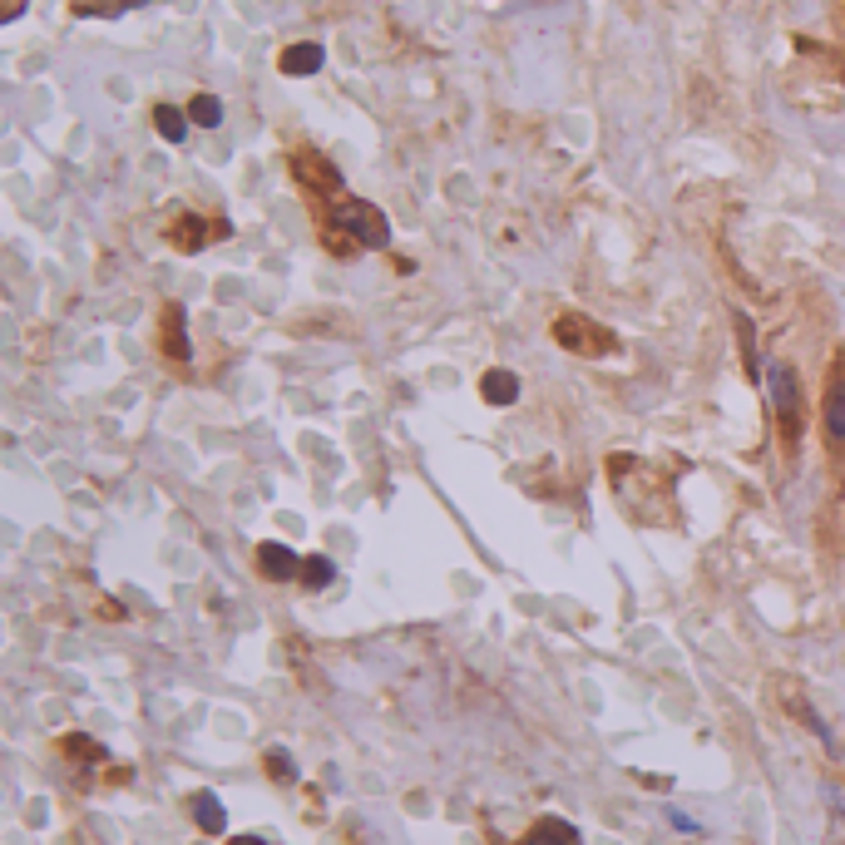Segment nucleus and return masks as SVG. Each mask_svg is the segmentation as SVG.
Here are the masks:
<instances>
[{
  "instance_id": "nucleus-23",
  "label": "nucleus",
  "mask_w": 845,
  "mask_h": 845,
  "mask_svg": "<svg viewBox=\"0 0 845 845\" xmlns=\"http://www.w3.org/2000/svg\"><path fill=\"white\" fill-rule=\"evenodd\" d=\"M228 845H267V841H262V836H233Z\"/></svg>"
},
{
  "instance_id": "nucleus-12",
  "label": "nucleus",
  "mask_w": 845,
  "mask_h": 845,
  "mask_svg": "<svg viewBox=\"0 0 845 845\" xmlns=\"http://www.w3.org/2000/svg\"><path fill=\"white\" fill-rule=\"evenodd\" d=\"M193 821H198L203 836H223V831H228V811H223L218 791H198V796H193Z\"/></svg>"
},
{
  "instance_id": "nucleus-1",
  "label": "nucleus",
  "mask_w": 845,
  "mask_h": 845,
  "mask_svg": "<svg viewBox=\"0 0 845 845\" xmlns=\"http://www.w3.org/2000/svg\"><path fill=\"white\" fill-rule=\"evenodd\" d=\"M312 218H317V238L332 257H356L366 248H386L391 243V223L376 203L346 193L341 188H327V193H312Z\"/></svg>"
},
{
  "instance_id": "nucleus-5",
  "label": "nucleus",
  "mask_w": 845,
  "mask_h": 845,
  "mask_svg": "<svg viewBox=\"0 0 845 845\" xmlns=\"http://www.w3.org/2000/svg\"><path fill=\"white\" fill-rule=\"evenodd\" d=\"M228 233V223H203V213H193V208H183V203H173L169 223H164V243L178 248V253H198L208 238H223Z\"/></svg>"
},
{
  "instance_id": "nucleus-7",
  "label": "nucleus",
  "mask_w": 845,
  "mask_h": 845,
  "mask_svg": "<svg viewBox=\"0 0 845 845\" xmlns=\"http://www.w3.org/2000/svg\"><path fill=\"white\" fill-rule=\"evenodd\" d=\"M776 697H781V707H786V712H796V717H801V722H806V727H811V732H816V737L831 747V757H836V737H831V727L821 722V712L806 702V692H801L791 677H776Z\"/></svg>"
},
{
  "instance_id": "nucleus-11",
  "label": "nucleus",
  "mask_w": 845,
  "mask_h": 845,
  "mask_svg": "<svg viewBox=\"0 0 845 845\" xmlns=\"http://www.w3.org/2000/svg\"><path fill=\"white\" fill-rule=\"evenodd\" d=\"M519 845H584V836H579V826H569V821H559V816H544V821H534V826L524 831Z\"/></svg>"
},
{
  "instance_id": "nucleus-2",
  "label": "nucleus",
  "mask_w": 845,
  "mask_h": 845,
  "mask_svg": "<svg viewBox=\"0 0 845 845\" xmlns=\"http://www.w3.org/2000/svg\"><path fill=\"white\" fill-rule=\"evenodd\" d=\"M821 440H826V465L845 490V346H836L821 386Z\"/></svg>"
},
{
  "instance_id": "nucleus-4",
  "label": "nucleus",
  "mask_w": 845,
  "mask_h": 845,
  "mask_svg": "<svg viewBox=\"0 0 845 845\" xmlns=\"http://www.w3.org/2000/svg\"><path fill=\"white\" fill-rule=\"evenodd\" d=\"M549 337L559 341L564 351L589 356V361L613 356V351H618V332H613V327H603V322H593V317H584V312H559V317L549 322Z\"/></svg>"
},
{
  "instance_id": "nucleus-10",
  "label": "nucleus",
  "mask_w": 845,
  "mask_h": 845,
  "mask_svg": "<svg viewBox=\"0 0 845 845\" xmlns=\"http://www.w3.org/2000/svg\"><path fill=\"white\" fill-rule=\"evenodd\" d=\"M480 396H485V406L505 411V406L519 401V376H514L509 366H490V371L480 376Z\"/></svg>"
},
{
  "instance_id": "nucleus-21",
  "label": "nucleus",
  "mask_w": 845,
  "mask_h": 845,
  "mask_svg": "<svg viewBox=\"0 0 845 845\" xmlns=\"http://www.w3.org/2000/svg\"><path fill=\"white\" fill-rule=\"evenodd\" d=\"M831 826H836V845H845V801H831Z\"/></svg>"
},
{
  "instance_id": "nucleus-6",
  "label": "nucleus",
  "mask_w": 845,
  "mask_h": 845,
  "mask_svg": "<svg viewBox=\"0 0 845 845\" xmlns=\"http://www.w3.org/2000/svg\"><path fill=\"white\" fill-rule=\"evenodd\" d=\"M159 351L169 356L173 366H188V356H193V346H188V312H183V302H164V312H159Z\"/></svg>"
},
{
  "instance_id": "nucleus-3",
  "label": "nucleus",
  "mask_w": 845,
  "mask_h": 845,
  "mask_svg": "<svg viewBox=\"0 0 845 845\" xmlns=\"http://www.w3.org/2000/svg\"><path fill=\"white\" fill-rule=\"evenodd\" d=\"M771 416H776V440H781V455L796 460L801 450V430H806V401H801V381H796V366L786 361H771Z\"/></svg>"
},
{
  "instance_id": "nucleus-8",
  "label": "nucleus",
  "mask_w": 845,
  "mask_h": 845,
  "mask_svg": "<svg viewBox=\"0 0 845 845\" xmlns=\"http://www.w3.org/2000/svg\"><path fill=\"white\" fill-rule=\"evenodd\" d=\"M327 65V50L317 45V40H297V45H287L282 55H277V70L287 75V80H307V75H317Z\"/></svg>"
},
{
  "instance_id": "nucleus-9",
  "label": "nucleus",
  "mask_w": 845,
  "mask_h": 845,
  "mask_svg": "<svg viewBox=\"0 0 845 845\" xmlns=\"http://www.w3.org/2000/svg\"><path fill=\"white\" fill-rule=\"evenodd\" d=\"M257 574H262V579L287 584V579H302V559H297L287 544L267 539V544H257Z\"/></svg>"
},
{
  "instance_id": "nucleus-22",
  "label": "nucleus",
  "mask_w": 845,
  "mask_h": 845,
  "mask_svg": "<svg viewBox=\"0 0 845 845\" xmlns=\"http://www.w3.org/2000/svg\"><path fill=\"white\" fill-rule=\"evenodd\" d=\"M20 15H25V0H5V5H0V20H5V25L20 20Z\"/></svg>"
},
{
  "instance_id": "nucleus-17",
  "label": "nucleus",
  "mask_w": 845,
  "mask_h": 845,
  "mask_svg": "<svg viewBox=\"0 0 845 845\" xmlns=\"http://www.w3.org/2000/svg\"><path fill=\"white\" fill-rule=\"evenodd\" d=\"M129 5H149V0H75V15H124Z\"/></svg>"
},
{
  "instance_id": "nucleus-14",
  "label": "nucleus",
  "mask_w": 845,
  "mask_h": 845,
  "mask_svg": "<svg viewBox=\"0 0 845 845\" xmlns=\"http://www.w3.org/2000/svg\"><path fill=\"white\" fill-rule=\"evenodd\" d=\"M188 119H193L198 129H218V124H223V99L208 94V89H198V94L188 99Z\"/></svg>"
},
{
  "instance_id": "nucleus-20",
  "label": "nucleus",
  "mask_w": 845,
  "mask_h": 845,
  "mask_svg": "<svg viewBox=\"0 0 845 845\" xmlns=\"http://www.w3.org/2000/svg\"><path fill=\"white\" fill-rule=\"evenodd\" d=\"M668 821H673L677 831H687V836H697V831H702V826H697V821H692L687 811H677V806H668Z\"/></svg>"
},
{
  "instance_id": "nucleus-16",
  "label": "nucleus",
  "mask_w": 845,
  "mask_h": 845,
  "mask_svg": "<svg viewBox=\"0 0 845 845\" xmlns=\"http://www.w3.org/2000/svg\"><path fill=\"white\" fill-rule=\"evenodd\" d=\"M732 322H737V337H742V361H747V381L757 386V381H761V366H757V337H752V322H747L742 312H737Z\"/></svg>"
},
{
  "instance_id": "nucleus-18",
  "label": "nucleus",
  "mask_w": 845,
  "mask_h": 845,
  "mask_svg": "<svg viewBox=\"0 0 845 845\" xmlns=\"http://www.w3.org/2000/svg\"><path fill=\"white\" fill-rule=\"evenodd\" d=\"M262 761H267V776H272V781H297V761H292V752L272 747Z\"/></svg>"
},
{
  "instance_id": "nucleus-13",
  "label": "nucleus",
  "mask_w": 845,
  "mask_h": 845,
  "mask_svg": "<svg viewBox=\"0 0 845 845\" xmlns=\"http://www.w3.org/2000/svg\"><path fill=\"white\" fill-rule=\"evenodd\" d=\"M188 109H173V104H154V129L164 134V144H183L188 139Z\"/></svg>"
},
{
  "instance_id": "nucleus-19",
  "label": "nucleus",
  "mask_w": 845,
  "mask_h": 845,
  "mask_svg": "<svg viewBox=\"0 0 845 845\" xmlns=\"http://www.w3.org/2000/svg\"><path fill=\"white\" fill-rule=\"evenodd\" d=\"M65 752H70V757H89V761L104 757V747H99V742H89V737H65Z\"/></svg>"
},
{
  "instance_id": "nucleus-15",
  "label": "nucleus",
  "mask_w": 845,
  "mask_h": 845,
  "mask_svg": "<svg viewBox=\"0 0 845 845\" xmlns=\"http://www.w3.org/2000/svg\"><path fill=\"white\" fill-rule=\"evenodd\" d=\"M332 579H337V564H332L327 554H307V559H302V584H307L312 593L327 589Z\"/></svg>"
}]
</instances>
